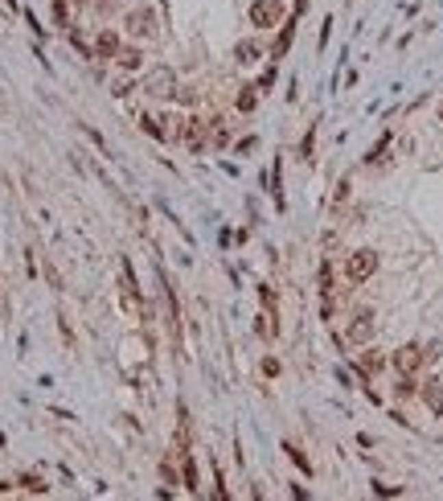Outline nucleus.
I'll return each mask as SVG.
<instances>
[{"instance_id": "obj_1", "label": "nucleus", "mask_w": 443, "mask_h": 501, "mask_svg": "<svg viewBox=\"0 0 443 501\" xmlns=\"http://www.w3.org/2000/svg\"><path fill=\"white\" fill-rule=\"evenodd\" d=\"M378 263H382V255L374 251V247H357V251H349L345 255V284H366V280H374V271H378Z\"/></svg>"}, {"instance_id": "obj_2", "label": "nucleus", "mask_w": 443, "mask_h": 501, "mask_svg": "<svg viewBox=\"0 0 443 501\" xmlns=\"http://www.w3.org/2000/svg\"><path fill=\"white\" fill-rule=\"evenodd\" d=\"M173 127H168V136L173 140H181L185 148H193V152H205V132H210V123H201L197 115H177V119H168Z\"/></svg>"}, {"instance_id": "obj_3", "label": "nucleus", "mask_w": 443, "mask_h": 501, "mask_svg": "<svg viewBox=\"0 0 443 501\" xmlns=\"http://www.w3.org/2000/svg\"><path fill=\"white\" fill-rule=\"evenodd\" d=\"M123 29H127V37H136V41L156 37V8H152V4H136V8H127Z\"/></svg>"}, {"instance_id": "obj_4", "label": "nucleus", "mask_w": 443, "mask_h": 501, "mask_svg": "<svg viewBox=\"0 0 443 501\" xmlns=\"http://www.w3.org/2000/svg\"><path fill=\"white\" fill-rule=\"evenodd\" d=\"M374 333H378V321H374V313H370V308L353 313V317H349V325H345V341H349V345H370V341H374Z\"/></svg>"}, {"instance_id": "obj_5", "label": "nucleus", "mask_w": 443, "mask_h": 501, "mask_svg": "<svg viewBox=\"0 0 443 501\" xmlns=\"http://www.w3.org/2000/svg\"><path fill=\"white\" fill-rule=\"evenodd\" d=\"M251 25L255 29H279L283 25V0H251Z\"/></svg>"}, {"instance_id": "obj_6", "label": "nucleus", "mask_w": 443, "mask_h": 501, "mask_svg": "<svg viewBox=\"0 0 443 501\" xmlns=\"http://www.w3.org/2000/svg\"><path fill=\"white\" fill-rule=\"evenodd\" d=\"M144 90H148L152 99H173V95H177V74H173L168 66H152L148 78H144Z\"/></svg>"}, {"instance_id": "obj_7", "label": "nucleus", "mask_w": 443, "mask_h": 501, "mask_svg": "<svg viewBox=\"0 0 443 501\" xmlns=\"http://www.w3.org/2000/svg\"><path fill=\"white\" fill-rule=\"evenodd\" d=\"M119 276H123V284H119V296H123V308L127 313H144V296H140V284H136V271H131V263L123 259L119 263Z\"/></svg>"}, {"instance_id": "obj_8", "label": "nucleus", "mask_w": 443, "mask_h": 501, "mask_svg": "<svg viewBox=\"0 0 443 501\" xmlns=\"http://www.w3.org/2000/svg\"><path fill=\"white\" fill-rule=\"evenodd\" d=\"M423 366H427V358H423V345H415V341H411V345L394 350V370H398V374L415 378V374H419Z\"/></svg>"}, {"instance_id": "obj_9", "label": "nucleus", "mask_w": 443, "mask_h": 501, "mask_svg": "<svg viewBox=\"0 0 443 501\" xmlns=\"http://www.w3.org/2000/svg\"><path fill=\"white\" fill-rule=\"evenodd\" d=\"M119 45H123V41H119L115 29H99V37L90 41V58H94V62H115Z\"/></svg>"}, {"instance_id": "obj_10", "label": "nucleus", "mask_w": 443, "mask_h": 501, "mask_svg": "<svg viewBox=\"0 0 443 501\" xmlns=\"http://www.w3.org/2000/svg\"><path fill=\"white\" fill-rule=\"evenodd\" d=\"M419 399H423L435 415H443V382H440V378H427V382L419 387Z\"/></svg>"}, {"instance_id": "obj_11", "label": "nucleus", "mask_w": 443, "mask_h": 501, "mask_svg": "<svg viewBox=\"0 0 443 501\" xmlns=\"http://www.w3.org/2000/svg\"><path fill=\"white\" fill-rule=\"evenodd\" d=\"M181 485H185L189 493L201 489V485H197V461H193V452H181Z\"/></svg>"}, {"instance_id": "obj_12", "label": "nucleus", "mask_w": 443, "mask_h": 501, "mask_svg": "<svg viewBox=\"0 0 443 501\" xmlns=\"http://www.w3.org/2000/svg\"><path fill=\"white\" fill-rule=\"evenodd\" d=\"M115 66H119V70H140V66H144V53H140L136 45H119Z\"/></svg>"}, {"instance_id": "obj_13", "label": "nucleus", "mask_w": 443, "mask_h": 501, "mask_svg": "<svg viewBox=\"0 0 443 501\" xmlns=\"http://www.w3.org/2000/svg\"><path fill=\"white\" fill-rule=\"evenodd\" d=\"M255 333H259L263 341H275V337H279V325H275V313H271V308L255 317Z\"/></svg>"}, {"instance_id": "obj_14", "label": "nucleus", "mask_w": 443, "mask_h": 501, "mask_svg": "<svg viewBox=\"0 0 443 501\" xmlns=\"http://www.w3.org/2000/svg\"><path fill=\"white\" fill-rule=\"evenodd\" d=\"M259 58H263V49H259L255 41H238V45H234V62H238V66H255Z\"/></svg>"}, {"instance_id": "obj_15", "label": "nucleus", "mask_w": 443, "mask_h": 501, "mask_svg": "<svg viewBox=\"0 0 443 501\" xmlns=\"http://www.w3.org/2000/svg\"><path fill=\"white\" fill-rule=\"evenodd\" d=\"M382 370H386L382 350H366V354H362V374H370V378H374V374H382Z\"/></svg>"}, {"instance_id": "obj_16", "label": "nucleus", "mask_w": 443, "mask_h": 501, "mask_svg": "<svg viewBox=\"0 0 443 501\" xmlns=\"http://www.w3.org/2000/svg\"><path fill=\"white\" fill-rule=\"evenodd\" d=\"M140 127H144L152 140H168V127H164V119H160V115H140Z\"/></svg>"}, {"instance_id": "obj_17", "label": "nucleus", "mask_w": 443, "mask_h": 501, "mask_svg": "<svg viewBox=\"0 0 443 501\" xmlns=\"http://www.w3.org/2000/svg\"><path fill=\"white\" fill-rule=\"evenodd\" d=\"M292 37H296V21H283V33L275 37V49H271V53H275V58H283V53L292 49Z\"/></svg>"}, {"instance_id": "obj_18", "label": "nucleus", "mask_w": 443, "mask_h": 501, "mask_svg": "<svg viewBox=\"0 0 443 501\" xmlns=\"http://www.w3.org/2000/svg\"><path fill=\"white\" fill-rule=\"evenodd\" d=\"M16 485H21L25 493H33V498H41V493H49V485H45V481H41L37 473H25V477H21Z\"/></svg>"}, {"instance_id": "obj_19", "label": "nucleus", "mask_w": 443, "mask_h": 501, "mask_svg": "<svg viewBox=\"0 0 443 501\" xmlns=\"http://www.w3.org/2000/svg\"><path fill=\"white\" fill-rule=\"evenodd\" d=\"M259 107V86H242L238 90V111H255Z\"/></svg>"}, {"instance_id": "obj_20", "label": "nucleus", "mask_w": 443, "mask_h": 501, "mask_svg": "<svg viewBox=\"0 0 443 501\" xmlns=\"http://www.w3.org/2000/svg\"><path fill=\"white\" fill-rule=\"evenodd\" d=\"M283 452H288V456H292V465H296V469H300V473H312V465H308V456H304V452H300V448H296V444H283Z\"/></svg>"}, {"instance_id": "obj_21", "label": "nucleus", "mask_w": 443, "mask_h": 501, "mask_svg": "<svg viewBox=\"0 0 443 501\" xmlns=\"http://www.w3.org/2000/svg\"><path fill=\"white\" fill-rule=\"evenodd\" d=\"M312 148H316V123L304 132V140H300V156H304V160H312Z\"/></svg>"}, {"instance_id": "obj_22", "label": "nucleus", "mask_w": 443, "mask_h": 501, "mask_svg": "<svg viewBox=\"0 0 443 501\" xmlns=\"http://www.w3.org/2000/svg\"><path fill=\"white\" fill-rule=\"evenodd\" d=\"M53 25H62V29L70 25V4L66 0H53Z\"/></svg>"}, {"instance_id": "obj_23", "label": "nucleus", "mask_w": 443, "mask_h": 501, "mask_svg": "<svg viewBox=\"0 0 443 501\" xmlns=\"http://www.w3.org/2000/svg\"><path fill=\"white\" fill-rule=\"evenodd\" d=\"M279 370H283L279 358H263V374H267V378H279Z\"/></svg>"}, {"instance_id": "obj_24", "label": "nucleus", "mask_w": 443, "mask_h": 501, "mask_svg": "<svg viewBox=\"0 0 443 501\" xmlns=\"http://www.w3.org/2000/svg\"><path fill=\"white\" fill-rule=\"evenodd\" d=\"M374 493H378V498H398L403 489H398V485H382V481H374Z\"/></svg>"}, {"instance_id": "obj_25", "label": "nucleus", "mask_w": 443, "mask_h": 501, "mask_svg": "<svg viewBox=\"0 0 443 501\" xmlns=\"http://www.w3.org/2000/svg\"><path fill=\"white\" fill-rule=\"evenodd\" d=\"M177 99H181V103H197V90H193V86H185V90L177 86Z\"/></svg>"}, {"instance_id": "obj_26", "label": "nucleus", "mask_w": 443, "mask_h": 501, "mask_svg": "<svg viewBox=\"0 0 443 501\" xmlns=\"http://www.w3.org/2000/svg\"><path fill=\"white\" fill-rule=\"evenodd\" d=\"M259 296H263V304H267V308H275V288H267V284H263V288H259Z\"/></svg>"}, {"instance_id": "obj_27", "label": "nucleus", "mask_w": 443, "mask_h": 501, "mask_svg": "<svg viewBox=\"0 0 443 501\" xmlns=\"http://www.w3.org/2000/svg\"><path fill=\"white\" fill-rule=\"evenodd\" d=\"M160 477H164L168 485H177V473H173V461H164V465H160Z\"/></svg>"}, {"instance_id": "obj_28", "label": "nucleus", "mask_w": 443, "mask_h": 501, "mask_svg": "<svg viewBox=\"0 0 443 501\" xmlns=\"http://www.w3.org/2000/svg\"><path fill=\"white\" fill-rule=\"evenodd\" d=\"M94 8L107 16V12H115V8H119V0H94Z\"/></svg>"}, {"instance_id": "obj_29", "label": "nucleus", "mask_w": 443, "mask_h": 501, "mask_svg": "<svg viewBox=\"0 0 443 501\" xmlns=\"http://www.w3.org/2000/svg\"><path fill=\"white\" fill-rule=\"evenodd\" d=\"M70 4H78V8H82V4H90V0H70Z\"/></svg>"}, {"instance_id": "obj_30", "label": "nucleus", "mask_w": 443, "mask_h": 501, "mask_svg": "<svg viewBox=\"0 0 443 501\" xmlns=\"http://www.w3.org/2000/svg\"><path fill=\"white\" fill-rule=\"evenodd\" d=\"M440 123H443V99H440Z\"/></svg>"}]
</instances>
